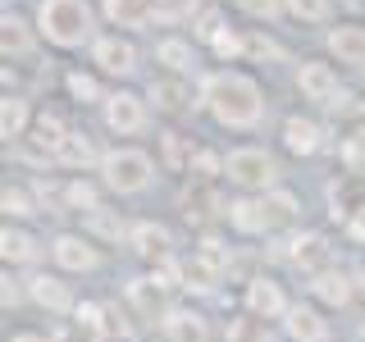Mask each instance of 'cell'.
I'll return each mask as SVG.
<instances>
[{"mask_svg":"<svg viewBox=\"0 0 365 342\" xmlns=\"http://www.w3.org/2000/svg\"><path fill=\"white\" fill-rule=\"evenodd\" d=\"M106 123H110V133L133 137V133L146 128V105L133 91H114V96H106Z\"/></svg>","mask_w":365,"mask_h":342,"instance_id":"cell-6","label":"cell"},{"mask_svg":"<svg viewBox=\"0 0 365 342\" xmlns=\"http://www.w3.org/2000/svg\"><path fill=\"white\" fill-rule=\"evenodd\" d=\"M37 237L28 233V228H14L5 224V233H0V256H5V265H32L37 260Z\"/></svg>","mask_w":365,"mask_h":342,"instance_id":"cell-15","label":"cell"},{"mask_svg":"<svg viewBox=\"0 0 365 342\" xmlns=\"http://www.w3.org/2000/svg\"><path fill=\"white\" fill-rule=\"evenodd\" d=\"M14 342H46L41 333H14Z\"/></svg>","mask_w":365,"mask_h":342,"instance_id":"cell-44","label":"cell"},{"mask_svg":"<svg viewBox=\"0 0 365 342\" xmlns=\"http://www.w3.org/2000/svg\"><path fill=\"white\" fill-rule=\"evenodd\" d=\"M182 210H187V219H205V214L220 210V197H215V192L205 187V182H197V187L182 192Z\"/></svg>","mask_w":365,"mask_h":342,"instance_id":"cell-29","label":"cell"},{"mask_svg":"<svg viewBox=\"0 0 365 342\" xmlns=\"http://www.w3.org/2000/svg\"><path fill=\"white\" fill-rule=\"evenodd\" d=\"M201 105L210 110L215 123L224 128H256L260 114H265V96H260L256 78L247 73H210L201 83Z\"/></svg>","mask_w":365,"mask_h":342,"instance_id":"cell-1","label":"cell"},{"mask_svg":"<svg viewBox=\"0 0 365 342\" xmlns=\"http://www.w3.org/2000/svg\"><path fill=\"white\" fill-rule=\"evenodd\" d=\"M128 242L142 251L146 260H169V251H174V237H169V228H165V224H151V219L133 224Z\"/></svg>","mask_w":365,"mask_h":342,"instance_id":"cell-11","label":"cell"},{"mask_svg":"<svg viewBox=\"0 0 365 342\" xmlns=\"http://www.w3.org/2000/svg\"><path fill=\"white\" fill-rule=\"evenodd\" d=\"M347 233L356 237V242H365V205H356V210L347 214Z\"/></svg>","mask_w":365,"mask_h":342,"instance_id":"cell-42","label":"cell"},{"mask_svg":"<svg viewBox=\"0 0 365 342\" xmlns=\"http://www.w3.org/2000/svg\"><path fill=\"white\" fill-rule=\"evenodd\" d=\"M28 296L41 306V311H51V315L78 311V306H73V292H68V283H60L55 274H32V279H28Z\"/></svg>","mask_w":365,"mask_h":342,"instance_id":"cell-9","label":"cell"},{"mask_svg":"<svg viewBox=\"0 0 365 342\" xmlns=\"http://www.w3.org/2000/svg\"><path fill=\"white\" fill-rule=\"evenodd\" d=\"M210 46H215V55H224V60H233V55H242V51H247V41H242V37H233V32H224V28L215 32V41H210Z\"/></svg>","mask_w":365,"mask_h":342,"instance_id":"cell-38","label":"cell"},{"mask_svg":"<svg viewBox=\"0 0 365 342\" xmlns=\"http://www.w3.org/2000/svg\"><path fill=\"white\" fill-rule=\"evenodd\" d=\"M329 51H334L342 64H365V28L361 23H342V28H334L329 32Z\"/></svg>","mask_w":365,"mask_h":342,"instance_id":"cell-16","label":"cell"},{"mask_svg":"<svg viewBox=\"0 0 365 342\" xmlns=\"http://www.w3.org/2000/svg\"><path fill=\"white\" fill-rule=\"evenodd\" d=\"M37 142L41 146H60L64 142V123L55 119V114H41V119H37Z\"/></svg>","mask_w":365,"mask_h":342,"instance_id":"cell-37","label":"cell"},{"mask_svg":"<svg viewBox=\"0 0 365 342\" xmlns=\"http://www.w3.org/2000/svg\"><path fill=\"white\" fill-rule=\"evenodd\" d=\"M224 174L233 178L237 187L269 192L274 178H279V165H274V155L260 151V146H237V151H228V160H224Z\"/></svg>","mask_w":365,"mask_h":342,"instance_id":"cell-4","label":"cell"},{"mask_svg":"<svg viewBox=\"0 0 365 342\" xmlns=\"http://www.w3.org/2000/svg\"><path fill=\"white\" fill-rule=\"evenodd\" d=\"M68 96H73V100H83V105H87V100H101L96 78H91V73H68Z\"/></svg>","mask_w":365,"mask_h":342,"instance_id":"cell-34","label":"cell"},{"mask_svg":"<svg viewBox=\"0 0 365 342\" xmlns=\"http://www.w3.org/2000/svg\"><path fill=\"white\" fill-rule=\"evenodd\" d=\"M192 178H201V182H210L215 174H220V155H215V151H197V155H192Z\"/></svg>","mask_w":365,"mask_h":342,"instance_id":"cell-36","label":"cell"},{"mask_svg":"<svg viewBox=\"0 0 365 342\" xmlns=\"http://www.w3.org/2000/svg\"><path fill=\"white\" fill-rule=\"evenodd\" d=\"M155 60H160V64H169L174 73H182V68L192 64V46H187V41H178V37H169V41H160V46H155Z\"/></svg>","mask_w":365,"mask_h":342,"instance_id":"cell-30","label":"cell"},{"mask_svg":"<svg viewBox=\"0 0 365 342\" xmlns=\"http://www.w3.org/2000/svg\"><path fill=\"white\" fill-rule=\"evenodd\" d=\"M220 274L224 265H215V260H205L201 251L192 260H182V288H192V292H215L220 288Z\"/></svg>","mask_w":365,"mask_h":342,"instance_id":"cell-18","label":"cell"},{"mask_svg":"<svg viewBox=\"0 0 365 342\" xmlns=\"http://www.w3.org/2000/svg\"><path fill=\"white\" fill-rule=\"evenodd\" d=\"M311 292H315L324 306H334V311L351 306V279H347L342 269H319V274H311Z\"/></svg>","mask_w":365,"mask_h":342,"instance_id":"cell-13","label":"cell"},{"mask_svg":"<svg viewBox=\"0 0 365 342\" xmlns=\"http://www.w3.org/2000/svg\"><path fill=\"white\" fill-rule=\"evenodd\" d=\"M87 228H91L96 237H114V242L123 237V219H114V214H106V210H91V214H87Z\"/></svg>","mask_w":365,"mask_h":342,"instance_id":"cell-33","label":"cell"},{"mask_svg":"<svg viewBox=\"0 0 365 342\" xmlns=\"http://www.w3.org/2000/svg\"><path fill=\"white\" fill-rule=\"evenodd\" d=\"M247 311L260 315V319H288L292 301L283 296V288L274 279H251L247 283Z\"/></svg>","mask_w":365,"mask_h":342,"instance_id":"cell-7","label":"cell"},{"mask_svg":"<svg viewBox=\"0 0 365 342\" xmlns=\"http://www.w3.org/2000/svg\"><path fill=\"white\" fill-rule=\"evenodd\" d=\"M237 5H242L247 14H256V19H279L283 9H288L283 0H237Z\"/></svg>","mask_w":365,"mask_h":342,"instance_id":"cell-39","label":"cell"},{"mask_svg":"<svg viewBox=\"0 0 365 342\" xmlns=\"http://www.w3.org/2000/svg\"><path fill=\"white\" fill-rule=\"evenodd\" d=\"M283 5H288V14L302 19V23H324L329 19V0H283Z\"/></svg>","mask_w":365,"mask_h":342,"instance_id":"cell-32","label":"cell"},{"mask_svg":"<svg viewBox=\"0 0 365 342\" xmlns=\"http://www.w3.org/2000/svg\"><path fill=\"white\" fill-rule=\"evenodd\" d=\"M0 205H5V214H14V219H23V214H37L23 187H5V197H0Z\"/></svg>","mask_w":365,"mask_h":342,"instance_id":"cell-35","label":"cell"},{"mask_svg":"<svg viewBox=\"0 0 365 342\" xmlns=\"http://www.w3.org/2000/svg\"><path fill=\"white\" fill-rule=\"evenodd\" d=\"M283 142H288L292 155H315V151H319V123L302 119V114H292V119L283 123Z\"/></svg>","mask_w":365,"mask_h":342,"instance_id":"cell-20","label":"cell"},{"mask_svg":"<svg viewBox=\"0 0 365 342\" xmlns=\"http://www.w3.org/2000/svg\"><path fill=\"white\" fill-rule=\"evenodd\" d=\"M329 110H338V114H356L361 105H356V100H351V96H347V91H338V96H334V100H329Z\"/></svg>","mask_w":365,"mask_h":342,"instance_id":"cell-43","label":"cell"},{"mask_svg":"<svg viewBox=\"0 0 365 342\" xmlns=\"http://www.w3.org/2000/svg\"><path fill=\"white\" fill-rule=\"evenodd\" d=\"M51 256H55V265L68 269V274H91L101 265V251L91 247V237H78V233H60L51 242Z\"/></svg>","mask_w":365,"mask_h":342,"instance_id":"cell-5","label":"cell"},{"mask_svg":"<svg viewBox=\"0 0 365 342\" xmlns=\"http://www.w3.org/2000/svg\"><path fill=\"white\" fill-rule=\"evenodd\" d=\"M160 324H165L169 342H205V319L197 311H169Z\"/></svg>","mask_w":365,"mask_h":342,"instance_id":"cell-19","label":"cell"},{"mask_svg":"<svg viewBox=\"0 0 365 342\" xmlns=\"http://www.w3.org/2000/svg\"><path fill=\"white\" fill-rule=\"evenodd\" d=\"M64 201L73 205V210H101V197H96V187H91V182H68L64 187Z\"/></svg>","mask_w":365,"mask_h":342,"instance_id":"cell-31","label":"cell"},{"mask_svg":"<svg viewBox=\"0 0 365 342\" xmlns=\"http://www.w3.org/2000/svg\"><path fill=\"white\" fill-rule=\"evenodd\" d=\"M0 46H5V60H23V55H32V32L28 23L5 14L0 19Z\"/></svg>","mask_w":365,"mask_h":342,"instance_id":"cell-22","label":"cell"},{"mask_svg":"<svg viewBox=\"0 0 365 342\" xmlns=\"http://www.w3.org/2000/svg\"><path fill=\"white\" fill-rule=\"evenodd\" d=\"M283 256H288L292 265L319 274V269H324V260H329V247H324V237H319V233H302V237H292V242H288Z\"/></svg>","mask_w":365,"mask_h":342,"instance_id":"cell-17","label":"cell"},{"mask_svg":"<svg viewBox=\"0 0 365 342\" xmlns=\"http://www.w3.org/2000/svg\"><path fill=\"white\" fill-rule=\"evenodd\" d=\"M247 55H256V60H283V51H279L269 37H251V41H247Z\"/></svg>","mask_w":365,"mask_h":342,"instance_id":"cell-41","label":"cell"},{"mask_svg":"<svg viewBox=\"0 0 365 342\" xmlns=\"http://www.w3.org/2000/svg\"><path fill=\"white\" fill-rule=\"evenodd\" d=\"M55 160H60L64 169H87L91 160H96V146H91L87 133H64V142L55 146Z\"/></svg>","mask_w":365,"mask_h":342,"instance_id":"cell-21","label":"cell"},{"mask_svg":"<svg viewBox=\"0 0 365 342\" xmlns=\"http://www.w3.org/2000/svg\"><path fill=\"white\" fill-rule=\"evenodd\" d=\"M106 14H110V23H119V28H142V23L155 14V5L151 0H106Z\"/></svg>","mask_w":365,"mask_h":342,"instance_id":"cell-24","label":"cell"},{"mask_svg":"<svg viewBox=\"0 0 365 342\" xmlns=\"http://www.w3.org/2000/svg\"><path fill=\"white\" fill-rule=\"evenodd\" d=\"M283 324H288V338L292 342H324L329 338V319L319 315L315 306H292Z\"/></svg>","mask_w":365,"mask_h":342,"instance_id":"cell-12","label":"cell"},{"mask_svg":"<svg viewBox=\"0 0 365 342\" xmlns=\"http://www.w3.org/2000/svg\"><path fill=\"white\" fill-rule=\"evenodd\" d=\"M228 219H233L237 233H274V224H269V214H265V201L260 197H247V201H233L228 205Z\"/></svg>","mask_w":365,"mask_h":342,"instance_id":"cell-14","label":"cell"},{"mask_svg":"<svg viewBox=\"0 0 365 342\" xmlns=\"http://www.w3.org/2000/svg\"><path fill=\"white\" fill-rule=\"evenodd\" d=\"M297 87H302L306 100H324V105H329V100L338 96V73L329 64H315L311 60V64L297 68Z\"/></svg>","mask_w":365,"mask_h":342,"instance_id":"cell-10","label":"cell"},{"mask_svg":"<svg viewBox=\"0 0 365 342\" xmlns=\"http://www.w3.org/2000/svg\"><path fill=\"white\" fill-rule=\"evenodd\" d=\"M91 60L114 78H128L137 68V51H133V41H123V37H96L91 41Z\"/></svg>","mask_w":365,"mask_h":342,"instance_id":"cell-8","label":"cell"},{"mask_svg":"<svg viewBox=\"0 0 365 342\" xmlns=\"http://www.w3.org/2000/svg\"><path fill=\"white\" fill-rule=\"evenodd\" d=\"M151 100H155V110H165V114H182L187 110V87H182L178 78H160V83H151Z\"/></svg>","mask_w":365,"mask_h":342,"instance_id":"cell-26","label":"cell"},{"mask_svg":"<svg viewBox=\"0 0 365 342\" xmlns=\"http://www.w3.org/2000/svg\"><path fill=\"white\" fill-rule=\"evenodd\" d=\"M37 28L46 32V41L73 51V46L91 41L96 19H91V5H87V0H41V5H37Z\"/></svg>","mask_w":365,"mask_h":342,"instance_id":"cell-2","label":"cell"},{"mask_svg":"<svg viewBox=\"0 0 365 342\" xmlns=\"http://www.w3.org/2000/svg\"><path fill=\"white\" fill-rule=\"evenodd\" d=\"M160 288H165L160 279H133L128 283V296L137 301V311H142V315H160V319H165L169 311H160V306H165V301H160Z\"/></svg>","mask_w":365,"mask_h":342,"instance_id":"cell-27","label":"cell"},{"mask_svg":"<svg viewBox=\"0 0 365 342\" xmlns=\"http://www.w3.org/2000/svg\"><path fill=\"white\" fill-rule=\"evenodd\" d=\"M23 128H28V100H23V96H5V100H0V137H5V142H19Z\"/></svg>","mask_w":365,"mask_h":342,"instance_id":"cell-25","label":"cell"},{"mask_svg":"<svg viewBox=\"0 0 365 342\" xmlns=\"http://www.w3.org/2000/svg\"><path fill=\"white\" fill-rule=\"evenodd\" d=\"M101 174H106V187L114 192H146L151 187V174H155V165H151V155L146 151H133V146H119V151H110L106 160H101Z\"/></svg>","mask_w":365,"mask_h":342,"instance_id":"cell-3","label":"cell"},{"mask_svg":"<svg viewBox=\"0 0 365 342\" xmlns=\"http://www.w3.org/2000/svg\"><path fill=\"white\" fill-rule=\"evenodd\" d=\"M165 160H169L174 169L192 165V151H182V137H178V133H165Z\"/></svg>","mask_w":365,"mask_h":342,"instance_id":"cell-40","label":"cell"},{"mask_svg":"<svg viewBox=\"0 0 365 342\" xmlns=\"http://www.w3.org/2000/svg\"><path fill=\"white\" fill-rule=\"evenodd\" d=\"M260 201H265V214H269V224H274V228H283V224H292V219H297V197H292V192L269 187Z\"/></svg>","mask_w":365,"mask_h":342,"instance_id":"cell-28","label":"cell"},{"mask_svg":"<svg viewBox=\"0 0 365 342\" xmlns=\"http://www.w3.org/2000/svg\"><path fill=\"white\" fill-rule=\"evenodd\" d=\"M224 342H274V333H269V324L260 315H233L228 319V328H224Z\"/></svg>","mask_w":365,"mask_h":342,"instance_id":"cell-23","label":"cell"}]
</instances>
